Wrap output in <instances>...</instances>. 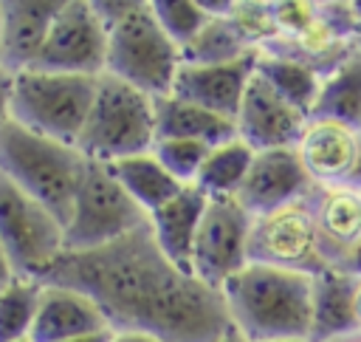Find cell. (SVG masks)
Wrapping results in <instances>:
<instances>
[{
	"instance_id": "obj_1",
	"label": "cell",
	"mask_w": 361,
	"mask_h": 342,
	"mask_svg": "<svg viewBox=\"0 0 361 342\" xmlns=\"http://www.w3.org/2000/svg\"><path fill=\"white\" fill-rule=\"evenodd\" d=\"M87 294L116 334L158 342H220L231 317L220 288L178 269L147 226L96 252H65L39 280Z\"/></svg>"
},
{
	"instance_id": "obj_2",
	"label": "cell",
	"mask_w": 361,
	"mask_h": 342,
	"mask_svg": "<svg viewBox=\"0 0 361 342\" xmlns=\"http://www.w3.org/2000/svg\"><path fill=\"white\" fill-rule=\"evenodd\" d=\"M220 291L231 328L245 342H310L313 277L248 263Z\"/></svg>"
},
{
	"instance_id": "obj_3",
	"label": "cell",
	"mask_w": 361,
	"mask_h": 342,
	"mask_svg": "<svg viewBox=\"0 0 361 342\" xmlns=\"http://www.w3.org/2000/svg\"><path fill=\"white\" fill-rule=\"evenodd\" d=\"M85 170L87 158L73 144L39 136L17 122L0 130V175L48 206L62 223L71 218Z\"/></svg>"
},
{
	"instance_id": "obj_4",
	"label": "cell",
	"mask_w": 361,
	"mask_h": 342,
	"mask_svg": "<svg viewBox=\"0 0 361 342\" xmlns=\"http://www.w3.org/2000/svg\"><path fill=\"white\" fill-rule=\"evenodd\" d=\"M158 141L155 99L110 73L99 79L93 110L76 141L87 161L116 164L121 158L152 153Z\"/></svg>"
},
{
	"instance_id": "obj_5",
	"label": "cell",
	"mask_w": 361,
	"mask_h": 342,
	"mask_svg": "<svg viewBox=\"0 0 361 342\" xmlns=\"http://www.w3.org/2000/svg\"><path fill=\"white\" fill-rule=\"evenodd\" d=\"M102 76L23 71L14 76L11 90V122L56 138L62 144L79 141L85 122L93 110Z\"/></svg>"
},
{
	"instance_id": "obj_6",
	"label": "cell",
	"mask_w": 361,
	"mask_h": 342,
	"mask_svg": "<svg viewBox=\"0 0 361 342\" xmlns=\"http://www.w3.org/2000/svg\"><path fill=\"white\" fill-rule=\"evenodd\" d=\"M180 65V48L158 25L149 3L138 0V6L127 17L107 28L104 73L149 93L152 99L172 93Z\"/></svg>"
},
{
	"instance_id": "obj_7",
	"label": "cell",
	"mask_w": 361,
	"mask_h": 342,
	"mask_svg": "<svg viewBox=\"0 0 361 342\" xmlns=\"http://www.w3.org/2000/svg\"><path fill=\"white\" fill-rule=\"evenodd\" d=\"M149 223V215L127 195L110 164L87 161L65 223V252H96Z\"/></svg>"
},
{
	"instance_id": "obj_8",
	"label": "cell",
	"mask_w": 361,
	"mask_h": 342,
	"mask_svg": "<svg viewBox=\"0 0 361 342\" xmlns=\"http://www.w3.org/2000/svg\"><path fill=\"white\" fill-rule=\"evenodd\" d=\"M0 246L23 280H42L65 254V223L6 175H0Z\"/></svg>"
},
{
	"instance_id": "obj_9",
	"label": "cell",
	"mask_w": 361,
	"mask_h": 342,
	"mask_svg": "<svg viewBox=\"0 0 361 342\" xmlns=\"http://www.w3.org/2000/svg\"><path fill=\"white\" fill-rule=\"evenodd\" d=\"M248 263L274 266L307 277H316L330 269L316 223L313 189L305 198L251 220Z\"/></svg>"
},
{
	"instance_id": "obj_10",
	"label": "cell",
	"mask_w": 361,
	"mask_h": 342,
	"mask_svg": "<svg viewBox=\"0 0 361 342\" xmlns=\"http://www.w3.org/2000/svg\"><path fill=\"white\" fill-rule=\"evenodd\" d=\"M34 71L104 76L107 25L93 11L90 0H62Z\"/></svg>"
},
{
	"instance_id": "obj_11",
	"label": "cell",
	"mask_w": 361,
	"mask_h": 342,
	"mask_svg": "<svg viewBox=\"0 0 361 342\" xmlns=\"http://www.w3.org/2000/svg\"><path fill=\"white\" fill-rule=\"evenodd\" d=\"M251 215L237 198H209L192 252V274L212 288H223L248 266Z\"/></svg>"
},
{
	"instance_id": "obj_12",
	"label": "cell",
	"mask_w": 361,
	"mask_h": 342,
	"mask_svg": "<svg viewBox=\"0 0 361 342\" xmlns=\"http://www.w3.org/2000/svg\"><path fill=\"white\" fill-rule=\"evenodd\" d=\"M307 119H310L307 113L293 107L259 73H254L234 124H237V138H243L254 153H262V150L296 147Z\"/></svg>"
},
{
	"instance_id": "obj_13",
	"label": "cell",
	"mask_w": 361,
	"mask_h": 342,
	"mask_svg": "<svg viewBox=\"0 0 361 342\" xmlns=\"http://www.w3.org/2000/svg\"><path fill=\"white\" fill-rule=\"evenodd\" d=\"M313 187L316 184L310 181L296 147L262 150L254 155L251 170L237 192V201L251 218H259L305 198Z\"/></svg>"
},
{
	"instance_id": "obj_14",
	"label": "cell",
	"mask_w": 361,
	"mask_h": 342,
	"mask_svg": "<svg viewBox=\"0 0 361 342\" xmlns=\"http://www.w3.org/2000/svg\"><path fill=\"white\" fill-rule=\"evenodd\" d=\"M361 147V127L336 119L310 116L296 153L316 187H353L355 164Z\"/></svg>"
},
{
	"instance_id": "obj_15",
	"label": "cell",
	"mask_w": 361,
	"mask_h": 342,
	"mask_svg": "<svg viewBox=\"0 0 361 342\" xmlns=\"http://www.w3.org/2000/svg\"><path fill=\"white\" fill-rule=\"evenodd\" d=\"M257 57L259 51L237 62H226V65H186L183 62L178 68L172 96L189 105L206 107L212 113H220L226 119H237L248 82L257 73Z\"/></svg>"
},
{
	"instance_id": "obj_16",
	"label": "cell",
	"mask_w": 361,
	"mask_h": 342,
	"mask_svg": "<svg viewBox=\"0 0 361 342\" xmlns=\"http://www.w3.org/2000/svg\"><path fill=\"white\" fill-rule=\"evenodd\" d=\"M62 0H0V68L31 71L45 48Z\"/></svg>"
},
{
	"instance_id": "obj_17",
	"label": "cell",
	"mask_w": 361,
	"mask_h": 342,
	"mask_svg": "<svg viewBox=\"0 0 361 342\" xmlns=\"http://www.w3.org/2000/svg\"><path fill=\"white\" fill-rule=\"evenodd\" d=\"M99 331H110V322L87 294L65 285H42L31 342H68Z\"/></svg>"
},
{
	"instance_id": "obj_18",
	"label": "cell",
	"mask_w": 361,
	"mask_h": 342,
	"mask_svg": "<svg viewBox=\"0 0 361 342\" xmlns=\"http://www.w3.org/2000/svg\"><path fill=\"white\" fill-rule=\"evenodd\" d=\"M206 206H209V198L192 184V187H183L169 204H164L149 215V229L155 235L158 249L178 269L189 274H192V252H195V240H197V229L206 215Z\"/></svg>"
},
{
	"instance_id": "obj_19",
	"label": "cell",
	"mask_w": 361,
	"mask_h": 342,
	"mask_svg": "<svg viewBox=\"0 0 361 342\" xmlns=\"http://www.w3.org/2000/svg\"><path fill=\"white\" fill-rule=\"evenodd\" d=\"M313 209L327 263L338 269L347 252L361 240V189L350 184L313 187Z\"/></svg>"
},
{
	"instance_id": "obj_20",
	"label": "cell",
	"mask_w": 361,
	"mask_h": 342,
	"mask_svg": "<svg viewBox=\"0 0 361 342\" xmlns=\"http://www.w3.org/2000/svg\"><path fill=\"white\" fill-rule=\"evenodd\" d=\"M355 277L341 269H327L313 277L310 297V342H333L358 331Z\"/></svg>"
},
{
	"instance_id": "obj_21",
	"label": "cell",
	"mask_w": 361,
	"mask_h": 342,
	"mask_svg": "<svg viewBox=\"0 0 361 342\" xmlns=\"http://www.w3.org/2000/svg\"><path fill=\"white\" fill-rule=\"evenodd\" d=\"M155 119H158V138H186V141H203L209 147L237 138L234 119L189 105L172 93L155 99Z\"/></svg>"
},
{
	"instance_id": "obj_22",
	"label": "cell",
	"mask_w": 361,
	"mask_h": 342,
	"mask_svg": "<svg viewBox=\"0 0 361 342\" xmlns=\"http://www.w3.org/2000/svg\"><path fill=\"white\" fill-rule=\"evenodd\" d=\"M110 170L118 178V184L127 189V195L147 215H152L155 209H161L164 204H169L183 189V184H178L152 153L121 158V161L110 164Z\"/></svg>"
},
{
	"instance_id": "obj_23",
	"label": "cell",
	"mask_w": 361,
	"mask_h": 342,
	"mask_svg": "<svg viewBox=\"0 0 361 342\" xmlns=\"http://www.w3.org/2000/svg\"><path fill=\"white\" fill-rule=\"evenodd\" d=\"M310 116L361 127V48L322 79V90Z\"/></svg>"
},
{
	"instance_id": "obj_24",
	"label": "cell",
	"mask_w": 361,
	"mask_h": 342,
	"mask_svg": "<svg viewBox=\"0 0 361 342\" xmlns=\"http://www.w3.org/2000/svg\"><path fill=\"white\" fill-rule=\"evenodd\" d=\"M254 155L257 153L243 138H231L226 144L212 147V153L206 155V161L200 167L195 187L206 198H237V192L251 170Z\"/></svg>"
},
{
	"instance_id": "obj_25",
	"label": "cell",
	"mask_w": 361,
	"mask_h": 342,
	"mask_svg": "<svg viewBox=\"0 0 361 342\" xmlns=\"http://www.w3.org/2000/svg\"><path fill=\"white\" fill-rule=\"evenodd\" d=\"M257 54V48L243 37L231 17H212L203 31L180 51L186 65H226Z\"/></svg>"
},
{
	"instance_id": "obj_26",
	"label": "cell",
	"mask_w": 361,
	"mask_h": 342,
	"mask_svg": "<svg viewBox=\"0 0 361 342\" xmlns=\"http://www.w3.org/2000/svg\"><path fill=\"white\" fill-rule=\"evenodd\" d=\"M257 73L282 96L288 99L293 107H299L302 113H313L316 107V99H319V90H322V76L302 65V62H293V59H285V57H271V54H262L257 57Z\"/></svg>"
},
{
	"instance_id": "obj_27",
	"label": "cell",
	"mask_w": 361,
	"mask_h": 342,
	"mask_svg": "<svg viewBox=\"0 0 361 342\" xmlns=\"http://www.w3.org/2000/svg\"><path fill=\"white\" fill-rule=\"evenodd\" d=\"M39 297H42L39 280L14 277L6 288H0V342L31 339Z\"/></svg>"
},
{
	"instance_id": "obj_28",
	"label": "cell",
	"mask_w": 361,
	"mask_h": 342,
	"mask_svg": "<svg viewBox=\"0 0 361 342\" xmlns=\"http://www.w3.org/2000/svg\"><path fill=\"white\" fill-rule=\"evenodd\" d=\"M149 8L166 37L183 51L212 20L197 0H149Z\"/></svg>"
},
{
	"instance_id": "obj_29",
	"label": "cell",
	"mask_w": 361,
	"mask_h": 342,
	"mask_svg": "<svg viewBox=\"0 0 361 342\" xmlns=\"http://www.w3.org/2000/svg\"><path fill=\"white\" fill-rule=\"evenodd\" d=\"M212 153L203 141H186V138H158L152 147V155L164 164V170L183 187H192L200 175V167L206 155Z\"/></svg>"
},
{
	"instance_id": "obj_30",
	"label": "cell",
	"mask_w": 361,
	"mask_h": 342,
	"mask_svg": "<svg viewBox=\"0 0 361 342\" xmlns=\"http://www.w3.org/2000/svg\"><path fill=\"white\" fill-rule=\"evenodd\" d=\"M90 3H93V11L99 14V20L107 28L116 25L121 17H127L138 6V0H90Z\"/></svg>"
},
{
	"instance_id": "obj_31",
	"label": "cell",
	"mask_w": 361,
	"mask_h": 342,
	"mask_svg": "<svg viewBox=\"0 0 361 342\" xmlns=\"http://www.w3.org/2000/svg\"><path fill=\"white\" fill-rule=\"evenodd\" d=\"M11 90H14V76L0 68V130L11 122Z\"/></svg>"
},
{
	"instance_id": "obj_32",
	"label": "cell",
	"mask_w": 361,
	"mask_h": 342,
	"mask_svg": "<svg viewBox=\"0 0 361 342\" xmlns=\"http://www.w3.org/2000/svg\"><path fill=\"white\" fill-rule=\"evenodd\" d=\"M341 271H347L350 277H355V280H361V240L347 252V257L341 260V266H338Z\"/></svg>"
},
{
	"instance_id": "obj_33",
	"label": "cell",
	"mask_w": 361,
	"mask_h": 342,
	"mask_svg": "<svg viewBox=\"0 0 361 342\" xmlns=\"http://www.w3.org/2000/svg\"><path fill=\"white\" fill-rule=\"evenodd\" d=\"M11 280H14V271H11L8 257H6V252H3V246H0V288H6Z\"/></svg>"
},
{
	"instance_id": "obj_34",
	"label": "cell",
	"mask_w": 361,
	"mask_h": 342,
	"mask_svg": "<svg viewBox=\"0 0 361 342\" xmlns=\"http://www.w3.org/2000/svg\"><path fill=\"white\" fill-rule=\"evenodd\" d=\"M116 331H99V334H87V336H76V339H68V342H113Z\"/></svg>"
},
{
	"instance_id": "obj_35",
	"label": "cell",
	"mask_w": 361,
	"mask_h": 342,
	"mask_svg": "<svg viewBox=\"0 0 361 342\" xmlns=\"http://www.w3.org/2000/svg\"><path fill=\"white\" fill-rule=\"evenodd\" d=\"M113 342H158L152 336H141V334H116Z\"/></svg>"
},
{
	"instance_id": "obj_36",
	"label": "cell",
	"mask_w": 361,
	"mask_h": 342,
	"mask_svg": "<svg viewBox=\"0 0 361 342\" xmlns=\"http://www.w3.org/2000/svg\"><path fill=\"white\" fill-rule=\"evenodd\" d=\"M355 314H358V322H361V280H355Z\"/></svg>"
},
{
	"instance_id": "obj_37",
	"label": "cell",
	"mask_w": 361,
	"mask_h": 342,
	"mask_svg": "<svg viewBox=\"0 0 361 342\" xmlns=\"http://www.w3.org/2000/svg\"><path fill=\"white\" fill-rule=\"evenodd\" d=\"M353 187L361 189V147H358V164H355V175H353Z\"/></svg>"
},
{
	"instance_id": "obj_38",
	"label": "cell",
	"mask_w": 361,
	"mask_h": 342,
	"mask_svg": "<svg viewBox=\"0 0 361 342\" xmlns=\"http://www.w3.org/2000/svg\"><path fill=\"white\" fill-rule=\"evenodd\" d=\"M333 342H361V328L353 331V334H347V336H341V339H333Z\"/></svg>"
},
{
	"instance_id": "obj_39",
	"label": "cell",
	"mask_w": 361,
	"mask_h": 342,
	"mask_svg": "<svg viewBox=\"0 0 361 342\" xmlns=\"http://www.w3.org/2000/svg\"><path fill=\"white\" fill-rule=\"evenodd\" d=\"M220 342H245V339H243V336H240V334H237V331L231 328V331H228V334H226V336H223Z\"/></svg>"
},
{
	"instance_id": "obj_40",
	"label": "cell",
	"mask_w": 361,
	"mask_h": 342,
	"mask_svg": "<svg viewBox=\"0 0 361 342\" xmlns=\"http://www.w3.org/2000/svg\"><path fill=\"white\" fill-rule=\"evenodd\" d=\"M353 8H355V14H358V20H361V0H353Z\"/></svg>"
},
{
	"instance_id": "obj_41",
	"label": "cell",
	"mask_w": 361,
	"mask_h": 342,
	"mask_svg": "<svg viewBox=\"0 0 361 342\" xmlns=\"http://www.w3.org/2000/svg\"><path fill=\"white\" fill-rule=\"evenodd\" d=\"M290 342H305V339H290Z\"/></svg>"
},
{
	"instance_id": "obj_42",
	"label": "cell",
	"mask_w": 361,
	"mask_h": 342,
	"mask_svg": "<svg viewBox=\"0 0 361 342\" xmlns=\"http://www.w3.org/2000/svg\"><path fill=\"white\" fill-rule=\"evenodd\" d=\"M20 342H31V339H20Z\"/></svg>"
}]
</instances>
